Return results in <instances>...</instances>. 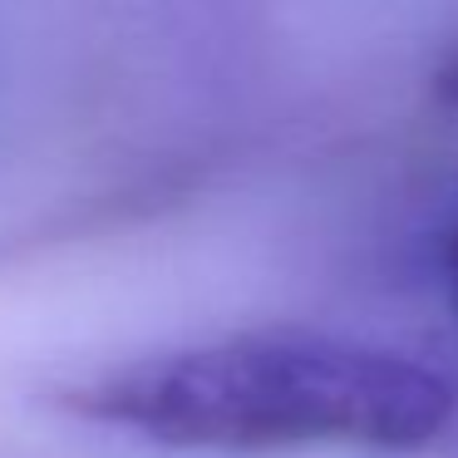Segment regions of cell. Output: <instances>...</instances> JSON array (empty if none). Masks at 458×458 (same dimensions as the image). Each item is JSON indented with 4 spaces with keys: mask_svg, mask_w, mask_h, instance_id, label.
<instances>
[{
    "mask_svg": "<svg viewBox=\"0 0 458 458\" xmlns=\"http://www.w3.org/2000/svg\"><path fill=\"white\" fill-rule=\"evenodd\" d=\"M80 419L163 448L409 454L444 434L454 385L389 345L306 330H257L163 350L70 385Z\"/></svg>",
    "mask_w": 458,
    "mask_h": 458,
    "instance_id": "obj_1",
    "label": "cell"
},
{
    "mask_svg": "<svg viewBox=\"0 0 458 458\" xmlns=\"http://www.w3.org/2000/svg\"><path fill=\"white\" fill-rule=\"evenodd\" d=\"M434 94H438L444 104H454V109H458V50L448 55L444 64H438V74H434Z\"/></svg>",
    "mask_w": 458,
    "mask_h": 458,
    "instance_id": "obj_3",
    "label": "cell"
},
{
    "mask_svg": "<svg viewBox=\"0 0 458 458\" xmlns=\"http://www.w3.org/2000/svg\"><path fill=\"white\" fill-rule=\"evenodd\" d=\"M438 271H444V296H448V310L458 316V222L444 232V247H438Z\"/></svg>",
    "mask_w": 458,
    "mask_h": 458,
    "instance_id": "obj_2",
    "label": "cell"
}]
</instances>
